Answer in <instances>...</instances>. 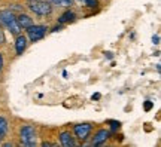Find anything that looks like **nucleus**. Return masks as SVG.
Here are the masks:
<instances>
[{"label": "nucleus", "instance_id": "nucleus-1", "mask_svg": "<svg viewBox=\"0 0 161 147\" xmlns=\"http://www.w3.org/2000/svg\"><path fill=\"white\" fill-rule=\"evenodd\" d=\"M0 23L3 24L5 27L9 29L12 34H19L21 33V27L18 25L17 19H15V15H14V12L9 11V9H6V11H2L0 12Z\"/></svg>", "mask_w": 161, "mask_h": 147}, {"label": "nucleus", "instance_id": "nucleus-2", "mask_svg": "<svg viewBox=\"0 0 161 147\" xmlns=\"http://www.w3.org/2000/svg\"><path fill=\"white\" fill-rule=\"evenodd\" d=\"M29 9L39 17H48L52 12V5L45 0H29Z\"/></svg>", "mask_w": 161, "mask_h": 147}, {"label": "nucleus", "instance_id": "nucleus-3", "mask_svg": "<svg viewBox=\"0 0 161 147\" xmlns=\"http://www.w3.org/2000/svg\"><path fill=\"white\" fill-rule=\"evenodd\" d=\"M19 138L24 146H36V129L31 125H24L19 131Z\"/></svg>", "mask_w": 161, "mask_h": 147}, {"label": "nucleus", "instance_id": "nucleus-4", "mask_svg": "<svg viewBox=\"0 0 161 147\" xmlns=\"http://www.w3.org/2000/svg\"><path fill=\"white\" fill-rule=\"evenodd\" d=\"M46 27L45 25H30L27 29V36H29V40L30 42H37V40L43 39L46 34Z\"/></svg>", "mask_w": 161, "mask_h": 147}, {"label": "nucleus", "instance_id": "nucleus-5", "mask_svg": "<svg viewBox=\"0 0 161 147\" xmlns=\"http://www.w3.org/2000/svg\"><path fill=\"white\" fill-rule=\"evenodd\" d=\"M73 132H75V137H76V138H79L80 141H84V140H86V138L90 137V132H91V125H90V123L75 125Z\"/></svg>", "mask_w": 161, "mask_h": 147}, {"label": "nucleus", "instance_id": "nucleus-6", "mask_svg": "<svg viewBox=\"0 0 161 147\" xmlns=\"http://www.w3.org/2000/svg\"><path fill=\"white\" fill-rule=\"evenodd\" d=\"M27 43H29V39L24 36V34H17V39H15V51H17V55H21L25 48H27Z\"/></svg>", "mask_w": 161, "mask_h": 147}, {"label": "nucleus", "instance_id": "nucleus-7", "mask_svg": "<svg viewBox=\"0 0 161 147\" xmlns=\"http://www.w3.org/2000/svg\"><path fill=\"white\" fill-rule=\"evenodd\" d=\"M15 19H17L18 25L21 27V30H27L30 25H33V18L27 15V13H23V12L18 17H15Z\"/></svg>", "mask_w": 161, "mask_h": 147}, {"label": "nucleus", "instance_id": "nucleus-8", "mask_svg": "<svg viewBox=\"0 0 161 147\" xmlns=\"http://www.w3.org/2000/svg\"><path fill=\"white\" fill-rule=\"evenodd\" d=\"M60 143H61L63 147H73L76 144L75 138H73V135L70 134L69 131H64V132L60 134Z\"/></svg>", "mask_w": 161, "mask_h": 147}, {"label": "nucleus", "instance_id": "nucleus-9", "mask_svg": "<svg viewBox=\"0 0 161 147\" xmlns=\"http://www.w3.org/2000/svg\"><path fill=\"white\" fill-rule=\"evenodd\" d=\"M109 135H110V131H108V129H100L94 135V140H92V146H98V144H102V143H104L108 138H109Z\"/></svg>", "mask_w": 161, "mask_h": 147}, {"label": "nucleus", "instance_id": "nucleus-10", "mask_svg": "<svg viewBox=\"0 0 161 147\" xmlns=\"http://www.w3.org/2000/svg\"><path fill=\"white\" fill-rule=\"evenodd\" d=\"M72 21H75V13H73V12L70 11H66L63 13V15H61V17L58 18V23L60 24H66V23H72Z\"/></svg>", "mask_w": 161, "mask_h": 147}, {"label": "nucleus", "instance_id": "nucleus-11", "mask_svg": "<svg viewBox=\"0 0 161 147\" xmlns=\"http://www.w3.org/2000/svg\"><path fill=\"white\" fill-rule=\"evenodd\" d=\"M6 132H8V120L0 116V141L5 138Z\"/></svg>", "mask_w": 161, "mask_h": 147}, {"label": "nucleus", "instance_id": "nucleus-12", "mask_svg": "<svg viewBox=\"0 0 161 147\" xmlns=\"http://www.w3.org/2000/svg\"><path fill=\"white\" fill-rule=\"evenodd\" d=\"M51 5H55L58 8H70L73 6V0H51Z\"/></svg>", "mask_w": 161, "mask_h": 147}, {"label": "nucleus", "instance_id": "nucleus-13", "mask_svg": "<svg viewBox=\"0 0 161 147\" xmlns=\"http://www.w3.org/2000/svg\"><path fill=\"white\" fill-rule=\"evenodd\" d=\"M98 5L97 0H85V6H90V8H96Z\"/></svg>", "mask_w": 161, "mask_h": 147}, {"label": "nucleus", "instance_id": "nucleus-14", "mask_svg": "<svg viewBox=\"0 0 161 147\" xmlns=\"http://www.w3.org/2000/svg\"><path fill=\"white\" fill-rule=\"evenodd\" d=\"M9 11H18V12H23V8H21V5H12V8L9 9Z\"/></svg>", "mask_w": 161, "mask_h": 147}, {"label": "nucleus", "instance_id": "nucleus-15", "mask_svg": "<svg viewBox=\"0 0 161 147\" xmlns=\"http://www.w3.org/2000/svg\"><path fill=\"white\" fill-rule=\"evenodd\" d=\"M152 106H154V102H152V101H146V102H145V110H151V108H152Z\"/></svg>", "mask_w": 161, "mask_h": 147}, {"label": "nucleus", "instance_id": "nucleus-16", "mask_svg": "<svg viewBox=\"0 0 161 147\" xmlns=\"http://www.w3.org/2000/svg\"><path fill=\"white\" fill-rule=\"evenodd\" d=\"M152 42H154V45H158V43H160V36L155 34V36L152 37Z\"/></svg>", "mask_w": 161, "mask_h": 147}, {"label": "nucleus", "instance_id": "nucleus-17", "mask_svg": "<svg viewBox=\"0 0 161 147\" xmlns=\"http://www.w3.org/2000/svg\"><path fill=\"white\" fill-rule=\"evenodd\" d=\"M5 42V34H3V31H2V29H0V45Z\"/></svg>", "mask_w": 161, "mask_h": 147}, {"label": "nucleus", "instance_id": "nucleus-18", "mask_svg": "<svg viewBox=\"0 0 161 147\" xmlns=\"http://www.w3.org/2000/svg\"><path fill=\"white\" fill-rule=\"evenodd\" d=\"M112 123V129H116V128H119V122H110Z\"/></svg>", "mask_w": 161, "mask_h": 147}, {"label": "nucleus", "instance_id": "nucleus-19", "mask_svg": "<svg viewBox=\"0 0 161 147\" xmlns=\"http://www.w3.org/2000/svg\"><path fill=\"white\" fill-rule=\"evenodd\" d=\"M2 70H3V55L0 54V73H2Z\"/></svg>", "mask_w": 161, "mask_h": 147}, {"label": "nucleus", "instance_id": "nucleus-20", "mask_svg": "<svg viewBox=\"0 0 161 147\" xmlns=\"http://www.w3.org/2000/svg\"><path fill=\"white\" fill-rule=\"evenodd\" d=\"M42 146H43V147H54L55 144H52V143H43Z\"/></svg>", "mask_w": 161, "mask_h": 147}, {"label": "nucleus", "instance_id": "nucleus-21", "mask_svg": "<svg viewBox=\"0 0 161 147\" xmlns=\"http://www.w3.org/2000/svg\"><path fill=\"white\" fill-rule=\"evenodd\" d=\"M98 98H100V94H94L92 95V100H98Z\"/></svg>", "mask_w": 161, "mask_h": 147}, {"label": "nucleus", "instance_id": "nucleus-22", "mask_svg": "<svg viewBox=\"0 0 161 147\" xmlns=\"http://www.w3.org/2000/svg\"><path fill=\"white\" fill-rule=\"evenodd\" d=\"M79 3H82V5H85V0H78Z\"/></svg>", "mask_w": 161, "mask_h": 147}]
</instances>
